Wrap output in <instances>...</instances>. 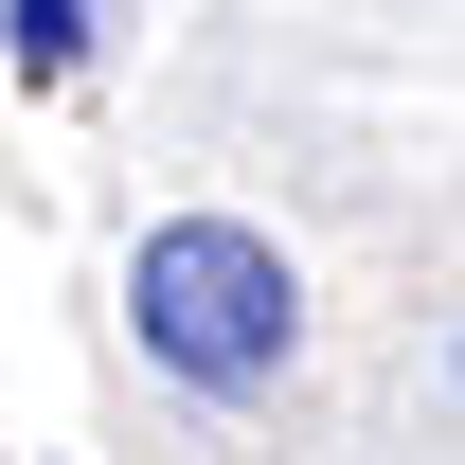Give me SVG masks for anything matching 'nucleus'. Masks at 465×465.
I'll list each match as a JSON object with an SVG mask.
<instances>
[{"instance_id":"f257e3e1","label":"nucleus","mask_w":465,"mask_h":465,"mask_svg":"<svg viewBox=\"0 0 465 465\" xmlns=\"http://www.w3.org/2000/svg\"><path fill=\"white\" fill-rule=\"evenodd\" d=\"M125 304H143V358L197 376V394L287 376V322H304L287 251H269L251 215H162V232H143V269H125Z\"/></svg>"},{"instance_id":"f03ea898","label":"nucleus","mask_w":465,"mask_h":465,"mask_svg":"<svg viewBox=\"0 0 465 465\" xmlns=\"http://www.w3.org/2000/svg\"><path fill=\"white\" fill-rule=\"evenodd\" d=\"M90 18H108V0H18V72H36V90H54V72L90 54Z\"/></svg>"}]
</instances>
